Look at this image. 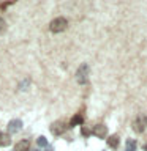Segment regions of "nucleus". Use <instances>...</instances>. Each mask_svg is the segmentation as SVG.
Instances as JSON below:
<instances>
[{"instance_id": "obj_15", "label": "nucleus", "mask_w": 147, "mask_h": 151, "mask_svg": "<svg viewBox=\"0 0 147 151\" xmlns=\"http://www.w3.org/2000/svg\"><path fill=\"white\" fill-rule=\"evenodd\" d=\"M5 28V21H3V17H0V32H2Z\"/></svg>"}, {"instance_id": "obj_12", "label": "nucleus", "mask_w": 147, "mask_h": 151, "mask_svg": "<svg viewBox=\"0 0 147 151\" xmlns=\"http://www.w3.org/2000/svg\"><path fill=\"white\" fill-rule=\"evenodd\" d=\"M36 143H38V146H41V148H44V146H47V140H46V137L40 135V137L36 139Z\"/></svg>"}, {"instance_id": "obj_7", "label": "nucleus", "mask_w": 147, "mask_h": 151, "mask_svg": "<svg viewBox=\"0 0 147 151\" xmlns=\"http://www.w3.org/2000/svg\"><path fill=\"white\" fill-rule=\"evenodd\" d=\"M82 123H84V115H82V113H76V115L73 116V118H71V121H70V127H74V126H81V124H82Z\"/></svg>"}, {"instance_id": "obj_10", "label": "nucleus", "mask_w": 147, "mask_h": 151, "mask_svg": "<svg viewBox=\"0 0 147 151\" xmlns=\"http://www.w3.org/2000/svg\"><path fill=\"white\" fill-rule=\"evenodd\" d=\"M11 143V139H9L8 134H0V146H8Z\"/></svg>"}, {"instance_id": "obj_19", "label": "nucleus", "mask_w": 147, "mask_h": 151, "mask_svg": "<svg viewBox=\"0 0 147 151\" xmlns=\"http://www.w3.org/2000/svg\"><path fill=\"white\" fill-rule=\"evenodd\" d=\"M36 151H38V150H36Z\"/></svg>"}, {"instance_id": "obj_16", "label": "nucleus", "mask_w": 147, "mask_h": 151, "mask_svg": "<svg viewBox=\"0 0 147 151\" xmlns=\"http://www.w3.org/2000/svg\"><path fill=\"white\" fill-rule=\"evenodd\" d=\"M82 134H84V135H89V134H90V131H89V129H85V127H82Z\"/></svg>"}, {"instance_id": "obj_1", "label": "nucleus", "mask_w": 147, "mask_h": 151, "mask_svg": "<svg viewBox=\"0 0 147 151\" xmlns=\"http://www.w3.org/2000/svg\"><path fill=\"white\" fill-rule=\"evenodd\" d=\"M89 74H90V68L87 63H82L78 68V71H76V79H78V82L81 85L87 83L89 82Z\"/></svg>"}, {"instance_id": "obj_13", "label": "nucleus", "mask_w": 147, "mask_h": 151, "mask_svg": "<svg viewBox=\"0 0 147 151\" xmlns=\"http://www.w3.org/2000/svg\"><path fill=\"white\" fill-rule=\"evenodd\" d=\"M25 85H30V79H25V80H24V82L21 83V87H19V88L24 90V87H25Z\"/></svg>"}, {"instance_id": "obj_4", "label": "nucleus", "mask_w": 147, "mask_h": 151, "mask_svg": "<svg viewBox=\"0 0 147 151\" xmlns=\"http://www.w3.org/2000/svg\"><path fill=\"white\" fill-rule=\"evenodd\" d=\"M66 121H63V120H59V121H54L51 124V132L54 135H62L63 132L66 131Z\"/></svg>"}, {"instance_id": "obj_3", "label": "nucleus", "mask_w": 147, "mask_h": 151, "mask_svg": "<svg viewBox=\"0 0 147 151\" xmlns=\"http://www.w3.org/2000/svg\"><path fill=\"white\" fill-rule=\"evenodd\" d=\"M146 127H147V116L146 115H139L135 121H133V131L138 132V134L144 132Z\"/></svg>"}, {"instance_id": "obj_6", "label": "nucleus", "mask_w": 147, "mask_h": 151, "mask_svg": "<svg viewBox=\"0 0 147 151\" xmlns=\"http://www.w3.org/2000/svg\"><path fill=\"white\" fill-rule=\"evenodd\" d=\"M90 134H93L95 137H98V139H104V137L108 135V127L104 124H97L92 131H90Z\"/></svg>"}, {"instance_id": "obj_14", "label": "nucleus", "mask_w": 147, "mask_h": 151, "mask_svg": "<svg viewBox=\"0 0 147 151\" xmlns=\"http://www.w3.org/2000/svg\"><path fill=\"white\" fill-rule=\"evenodd\" d=\"M9 5H11V2H7V3H0V9H5V8H8Z\"/></svg>"}, {"instance_id": "obj_8", "label": "nucleus", "mask_w": 147, "mask_h": 151, "mask_svg": "<svg viewBox=\"0 0 147 151\" xmlns=\"http://www.w3.org/2000/svg\"><path fill=\"white\" fill-rule=\"evenodd\" d=\"M119 135H109L108 139H106V143L109 148H112V150H117V146H119Z\"/></svg>"}, {"instance_id": "obj_11", "label": "nucleus", "mask_w": 147, "mask_h": 151, "mask_svg": "<svg viewBox=\"0 0 147 151\" xmlns=\"http://www.w3.org/2000/svg\"><path fill=\"white\" fill-rule=\"evenodd\" d=\"M125 151H136V142L133 139H128L125 143Z\"/></svg>"}, {"instance_id": "obj_5", "label": "nucleus", "mask_w": 147, "mask_h": 151, "mask_svg": "<svg viewBox=\"0 0 147 151\" xmlns=\"http://www.w3.org/2000/svg\"><path fill=\"white\" fill-rule=\"evenodd\" d=\"M7 129H8L9 134H16L17 131H21V129H22V121L19 120V118H14V120H11V121L8 123Z\"/></svg>"}, {"instance_id": "obj_9", "label": "nucleus", "mask_w": 147, "mask_h": 151, "mask_svg": "<svg viewBox=\"0 0 147 151\" xmlns=\"http://www.w3.org/2000/svg\"><path fill=\"white\" fill-rule=\"evenodd\" d=\"M28 148H30V142L28 140H21V142L16 143V146H14V151H28Z\"/></svg>"}, {"instance_id": "obj_2", "label": "nucleus", "mask_w": 147, "mask_h": 151, "mask_svg": "<svg viewBox=\"0 0 147 151\" xmlns=\"http://www.w3.org/2000/svg\"><path fill=\"white\" fill-rule=\"evenodd\" d=\"M66 27H68V21H66L65 17H55L54 21L49 24V28L52 33H60L66 30Z\"/></svg>"}, {"instance_id": "obj_18", "label": "nucleus", "mask_w": 147, "mask_h": 151, "mask_svg": "<svg viewBox=\"0 0 147 151\" xmlns=\"http://www.w3.org/2000/svg\"><path fill=\"white\" fill-rule=\"evenodd\" d=\"M47 151H52V150H47Z\"/></svg>"}, {"instance_id": "obj_17", "label": "nucleus", "mask_w": 147, "mask_h": 151, "mask_svg": "<svg viewBox=\"0 0 147 151\" xmlns=\"http://www.w3.org/2000/svg\"><path fill=\"white\" fill-rule=\"evenodd\" d=\"M144 150H146V151H147V143H146V145H144Z\"/></svg>"}]
</instances>
